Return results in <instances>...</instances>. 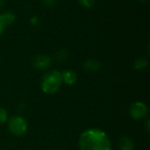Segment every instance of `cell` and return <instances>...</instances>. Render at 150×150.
<instances>
[{
	"label": "cell",
	"mask_w": 150,
	"mask_h": 150,
	"mask_svg": "<svg viewBox=\"0 0 150 150\" xmlns=\"http://www.w3.org/2000/svg\"><path fill=\"white\" fill-rule=\"evenodd\" d=\"M62 84V80L61 72L59 70L53 69L47 71L42 76L40 88L45 94L53 95L61 89Z\"/></svg>",
	"instance_id": "cell-2"
},
{
	"label": "cell",
	"mask_w": 150,
	"mask_h": 150,
	"mask_svg": "<svg viewBox=\"0 0 150 150\" xmlns=\"http://www.w3.org/2000/svg\"><path fill=\"white\" fill-rule=\"evenodd\" d=\"M52 150H58V149H52Z\"/></svg>",
	"instance_id": "cell-19"
},
{
	"label": "cell",
	"mask_w": 150,
	"mask_h": 150,
	"mask_svg": "<svg viewBox=\"0 0 150 150\" xmlns=\"http://www.w3.org/2000/svg\"><path fill=\"white\" fill-rule=\"evenodd\" d=\"M41 3L47 8H53L57 4V0H41Z\"/></svg>",
	"instance_id": "cell-14"
},
{
	"label": "cell",
	"mask_w": 150,
	"mask_h": 150,
	"mask_svg": "<svg viewBox=\"0 0 150 150\" xmlns=\"http://www.w3.org/2000/svg\"><path fill=\"white\" fill-rule=\"evenodd\" d=\"M83 68L85 71L90 73L97 72L100 68V62L96 59H87L83 63Z\"/></svg>",
	"instance_id": "cell-8"
},
{
	"label": "cell",
	"mask_w": 150,
	"mask_h": 150,
	"mask_svg": "<svg viewBox=\"0 0 150 150\" xmlns=\"http://www.w3.org/2000/svg\"><path fill=\"white\" fill-rule=\"evenodd\" d=\"M4 4H5V2H4V0H0V11H1L3 8H4Z\"/></svg>",
	"instance_id": "cell-17"
},
{
	"label": "cell",
	"mask_w": 150,
	"mask_h": 150,
	"mask_svg": "<svg viewBox=\"0 0 150 150\" xmlns=\"http://www.w3.org/2000/svg\"><path fill=\"white\" fill-rule=\"evenodd\" d=\"M80 150H112V142L105 132L99 128H89L79 137Z\"/></svg>",
	"instance_id": "cell-1"
},
{
	"label": "cell",
	"mask_w": 150,
	"mask_h": 150,
	"mask_svg": "<svg viewBox=\"0 0 150 150\" xmlns=\"http://www.w3.org/2000/svg\"><path fill=\"white\" fill-rule=\"evenodd\" d=\"M31 63L33 67L38 70H46L50 68L52 64V58L47 54H39L33 57Z\"/></svg>",
	"instance_id": "cell-5"
},
{
	"label": "cell",
	"mask_w": 150,
	"mask_h": 150,
	"mask_svg": "<svg viewBox=\"0 0 150 150\" xmlns=\"http://www.w3.org/2000/svg\"><path fill=\"white\" fill-rule=\"evenodd\" d=\"M135 146L133 140L127 136H123L120 139L119 142V149L120 150H134Z\"/></svg>",
	"instance_id": "cell-9"
},
{
	"label": "cell",
	"mask_w": 150,
	"mask_h": 150,
	"mask_svg": "<svg viewBox=\"0 0 150 150\" xmlns=\"http://www.w3.org/2000/svg\"><path fill=\"white\" fill-rule=\"evenodd\" d=\"M16 14L11 11H5L0 13V37L4 34L6 27L16 21Z\"/></svg>",
	"instance_id": "cell-6"
},
{
	"label": "cell",
	"mask_w": 150,
	"mask_h": 150,
	"mask_svg": "<svg viewBox=\"0 0 150 150\" xmlns=\"http://www.w3.org/2000/svg\"><path fill=\"white\" fill-rule=\"evenodd\" d=\"M148 114H149V108L146 105V104H144L143 102L141 101L134 102L131 105L129 108L130 117L136 121L144 120L148 116Z\"/></svg>",
	"instance_id": "cell-4"
},
{
	"label": "cell",
	"mask_w": 150,
	"mask_h": 150,
	"mask_svg": "<svg viewBox=\"0 0 150 150\" xmlns=\"http://www.w3.org/2000/svg\"><path fill=\"white\" fill-rule=\"evenodd\" d=\"M8 119H9V115H8L7 111L4 108L0 107V125L7 122Z\"/></svg>",
	"instance_id": "cell-13"
},
{
	"label": "cell",
	"mask_w": 150,
	"mask_h": 150,
	"mask_svg": "<svg viewBox=\"0 0 150 150\" xmlns=\"http://www.w3.org/2000/svg\"><path fill=\"white\" fill-rule=\"evenodd\" d=\"M54 58L57 62H64L68 58V51L64 48L58 50L54 54Z\"/></svg>",
	"instance_id": "cell-11"
},
{
	"label": "cell",
	"mask_w": 150,
	"mask_h": 150,
	"mask_svg": "<svg viewBox=\"0 0 150 150\" xmlns=\"http://www.w3.org/2000/svg\"><path fill=\"white\" fill-rule=\"evenodd\" d=\"M150 120H147V122H146V130L148 131V132H149V129H150Z\"/></svg>",
	"instance_id": "cell-16"
},
{
	"label": "cell",
	"mask_w": 150,
	"mask_h": 150,
	"mask_svg": "<svg viewBox=\"0 0 150 150\" xmlns=\"http://www.w3.org/2000/svg\"><path fill=\"white\" fill-rule=\"evenodd\" d=\"M77 2L80 4V6H82L83 8L86 10H90L93 8V6L95 5L96 0H77Z\"/></svg>",
	"instance_id": "cell-12"
},
{
	"label": "cell",
	"mask_w": 150,
	"mask_h": 150,
	"mask_svg": "<svg viewBox=\"0 0 150 150\" xmlns=\"http://www.w3.org/2000/svg\"><path fill=\"white\" fill-rule=\"evenodd\" d=\"M39 22H40V18L37 16H33V17H31L29 18V24L32 25H33V26L34 25H37L39 24Z\"/></svg>",
	"instance_id": "cell-15"
},
{
	"label": "cell",
	"mask_w": 150,
	"mask_h": 150,
	"mask_svg": "<svg viewBox=\"0 0 150 150\" xmlns=\"http://www.w3.org/2000/svg\"><path fill=\"white\" fill-rule=\"evenodd\" d=\"M149 66V60L145 57H139L134 62V69L137 71H142Z\"/></svg>",
	"instance_id": "cell-10"
},
{
	"label": "cell",
	"mask_w": 150,
	"mask_h": 150,
	"mask_svg": "<svg viewBox=\"0 0 150 150\" xmlns=\"http://www.w3.org/2000/svg\"><path fill=\"white\" fill-rule=\"evenodd\" d=\"M8 123V129L11 134L17 137L23 136L25 134L28 129V124L22 116L19 115H14L11 116L7 120Z\"/></svg>",
	"instance_id": "cell-3"
},
{
	"label": "cell",
	"mask_w": 150,
	"mask_h": 150,
	"mask_svg": "<svg viewBox=\"0 0 150 150\" xmlns=\"http://www.w3.org/2000/svg\"><path fill=\"white\" fill-rule=\"evenodd\" d=\"M138 1H140V2H146V1H148V0H138Z\"/></svg>",
	"instance_id": "cell-18"
},
{
	"label": "cell",
	"mask_w": 150,
	"mask_h": 150,
	"mask_svg": "<svg viewBox=\"0 0 150 150\" xmlns=\"http://www.w3.org/2000/svg\"><path fill=\"white\" fill-rule=\"evenodd\" d=\"M62 74V83H65L66 85H73L77 81V76L75 71L71 69H64Z\"/></svg>",
	"instance_id": "cell-7"
}]
</instances>
